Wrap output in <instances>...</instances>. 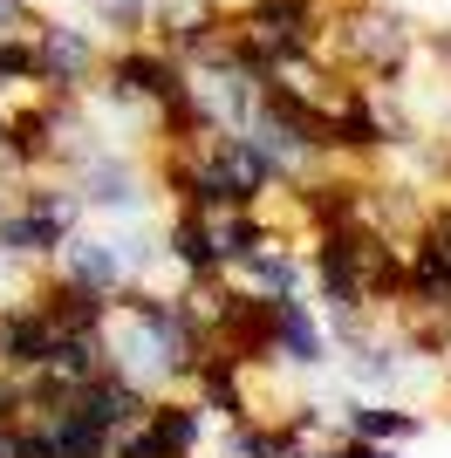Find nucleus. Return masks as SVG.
Returning <instances> with one entry per match:
<instances>
[{
	"mask_svg": "<svg viewBox=\"0 0 451 458\" xmlns=\"http://www.w3.org/2000/svg\"><path fill=\"white\" fill-rule=\"evenodd\" d=\"M157 240H165V274H178V287L226 281V260H219V247H212V212L171 206V219L157 226Z\"/></svg>",
	"mask_w": 451,
	"mask_h": 458,
	"instance_id": "39448f33",
	"label": "nucleus"
},
{
	"mask_svg": "<svg viewBox=\"0 0 451 458\" xmlns=\"http://www.w3.org/2000/svg\"><path fill=\"white\" fill-rule=\"evenodd\" d=\"M321 458H396V445H370V438H336Z\"/></svg>",
	"mask_w": 451,
	"mask_h": 458,
	"instance_id": "aec40b11",
	"label": "nucleus"
},
{
	"mask_svg": "<svg viewBox=\"0 0 451 458\" xmlns=\"http://www.w3.org/2000/svg\"><path fill=\"white\" fill-rule=\"evenodd\" d=\"M48 377L62 383H89L96 369H110V349H103V335H69V328H55V343H48Z\"/></svg>",
	"mask_w": 451,
	"mask_h": 458,
	"instance_id": "2eb2a0df",
	"label": "nucleus"
},
{
	"mask_svg": "<svg viewBox=\"0 0 451 458\" xmlns=\"http://www.w3.org/2000/svg\"><path fill=\"white\" fill-rule=\"evenodd\" d=\"M103 48L110 41L96 35L89 21H69V14H41L35 35H28V55H35V89L41 96H82L103 69Z\"/></svg>",
	"mask_w": 451,
	"mask_h": 458,
	"instance_id": "7ed1b4c3",
	"label": "nucleus"
},
{
	"mask_svg": "<svg viewBox=\"0 0 451 458\" xmlns=\"http://www.w3.org/2000/svg\"><path fill=\"white\" fill-rule=\"evenodd\" d=\"M417 55L438 62V69L451 76V21H445V28H424V35H417Z\"/></svg>",
	"mask_w": 451,
	"mask_h": 458,
	"instance_id": "6ab92c4d",
	"label": "nucleus"
},
{
	"mask_svg": "<svg viewBox=\"0 0 451 458\" xmlns=\"http://www.w3.org/2000/svg\"><path fill=\"white\" fill-rule=\"evenodd\" d=\"M28 418V383L14 369H0V424H21Z\"/></svg>",
	"mask_w": 451,
	"mask_h": 458,
	"instance_id": "f3484780",
	"label": "nucleus"
},
{
	"mask_svg": "<svg viewBox=\"0 0 451 458\" xmlns=\"http://www.w3.org/2000/svg\"><path fill=\"white\" fill-rule=\"evenodd\" d=\"M48 343H55V322L41 315L35 294H14V301H0V369H14V377H35L48 363Z\"/></svg>",
	"mask_w": 451,
	"mask_h": 458,
	"instance_id": "6e6552de",
	"label": "nucleus"
},
{
	"mask_svg": "<svg viewBox=\"0 0 451 458\" xmlns=\"http://www.w3.org/2000/svg\"><path fill=\"white\" fill-rule=\"evenodd\" d=\"M336 356L328 343V315L308 294H267V369H321Z\"/></svg>",
	"mask_w": 451,
	"mask_h": 458,
	"instance_id": "20e7f679",
	"label": "nucleus"
},
{
	"mask_svg": "<svg viewBox=\"0 0 451 458\" xmlns=\"http://www.w3.org/2000/svg\"><path fill=\"white\" fill-rule=\"evenodd\" d=\"M144 431L157 438V452H165V458H191V452H206L212 418H206V403L191 397V390H165V397H150Z\"/></svg>",
	"mask_w": 451,
	"mask_h": 458,
	"instance_id": "9b49d317",
	"label": "nucleus"
},
{
	"mask_svg": "<svg viewBox=\"0 0 451 458\" xmlns=\"http://www.w3.org/2000/svg\"><path fill=\"white\" fill-rule=\"evenodd\" d=\"M69 185H75V199H82V212H96V219H144L150 199H157L150 165L131 157L123 144H96L89 157H75Z\"/></svg>",
	"mask_w": 451,
	"mask_h": 458,
	"instance_id": "f03ea898",
	"label": "nucleus"
},
{
	"mask_svg": "<svg viewBox=\"0 0 451 458\" xmlns=\"http://www.w3.org/2000/svg\"><path fill=\"white\" fill-rule=\"evenodd\" d=\"M342 438H370V445H411L424 431V411L411 397H349L336 411Z\"/></svg>",
	"mask_w": 451,
	"mask_h": 458,
	"instance_id": "f8f14e48",
	"label": "nucleus"
},
{
	"mask_svg": "<svg viewBox=\"0 0 451 458\" xmlns=\"http://www.w3.org/2000/svg\"><path fill=\"white\" fill-rule=\"evenodd\" d=\"M417 28L396 0H328L321 21V55L336 62L342 76L370 82V89H404L417 62Z\"/></svg>",
	"mask_w": 451,
	"mask_h": 458,
	"instance_id": "f257e3e1",
	"label": "nucleus"
},
{
	"mask_svg": "<svg viewBox=\"0 0 451 458\" xmlns=\"http://www.w3.org/2000/svg\"><path fill=\"white\" fill-rule=\"evenodd\" d=\"M445 418H451V411H445Z\"/></svg>",
	"mask_w": 451,
	"mask_h": 458,
	"instance_id": "4be33fe9",
	"label": "nucleus"
},
{
	"mask_svg": "<svg viewBox=\"0 0 451 458\" xmlns=\"http://www.w3.org/2000/svg\"><path fill=\"white\" fill-rule=\"evenodd\" d=\"M41 14H48L41 0H0V41H28Z\"/></svg>",
	"mask_w": 451,
	"mask_h": 458,
	"instance_id": "dca6fc26",
	"label": "nucleus"
},
{
	"mask_svg": "<svg viewBox=\"0 0 451 458\" xmlns=\"http://www.w3.org/2000/svg\"><path fill=\"white\" fill-rule=\"evenodd\" d=\"M110 458H165V452H157V438H150L144 424H131V431L110 438Z\"/></svg>",
	"mask_w": 451,
	"mask_h": 458,
	"instance_id": "a211bd4d",
	"label": "nucleus"
},
{
	"mask_svg": "<svg viewBox=\"0 0 451 458\" xmlns=\"http://www.w3.org/2000/svg\"><path fill=\"white\" fill-rule=\"evenodd\" d=\"M219 458H294L287 452V431L274 418H240V424H219V438H212Z\"/></svg>",
	"mask_w": 451,
	"mask_h": 458,
	"instance_id": "4468645a",
	"label": "nucleus"
},
{
	"mask_svg": "<svg viewBox=\"0 0 451 458\" xmlns=\"http://www.w3.org/2000/svg\"><path fill=\"white\" fill-rule=\"evenodd\" d=\"M185 390L206 403V418H212V424L260 418V397H253V369H246L240 356H226V349H206V356H199V369H191Z\"/></svg>",
	"mask_w": 451,
	"mask_h": 458,
	"instance_id": "423d86ee",
	"label": "nucleus"
},
{
	"mask_svg": "<svg viewBox=\"0 0 451 458\" xmlns=\"http://www.w3.org/2000/svg\"><path fill=\"white\" fill-rule=\"evenodd\" d=\"M28 294H35L41 301V315H48V322L55 328H69V335H103V328H110V294H96V287H82V281H69V274H41L35 287H28Z\"/></svg>",
	"mask_w": 451,
	"mask_h": 458,
	"instance_id": "9d476101",
	"label": "nucleus"
},
{
	"mask_svg": "<svg viewBox=\"0 0 451 458\" xmlns=\"http://www.w3.org/2000/svg\"><path fill=\"white\" fill-rule=\"evenodd\" d=\"M0 131H7V103H0Z\"/></svg>",
	"mask_w": 451,
	"mask_h": 458,
	"instance_id": "412c9836",
	"label": "nucleus"
},
{
	"mask_svg": "<svg viewBox=\"0 0 451 458\" xmlns=\"http://www.w3.org/2000/svg\"><path fill=\"white\" fill-rule=\"evenodd\" d=\"M233 281L253 287V294H308V247H301V240H287V233L274 226L260 247L233 267Z\"/></svg>",
	"mask_w": 451,
	"mask_h": 458,
	"instance_id": "1a4fd4ad",
	"label": "nucleus"
},
{
	"mask_svg": "<svg viewBox=\"0 0 451 458\" xmlns=\"http://www.w3.org/2000/svg\"><path fill=\"white\" fill-rule=\"evenodd\" d=\"M75 411H89L103 431H131V424H144V411H150V390L144 383H131L123 369H96L89 383H75Z\"/></svg>",
	"mask_w": 451,
	"mask_h": 458,
	"instance_id": "ddd939ff",
	"label": "nucleus"
},
{
	"mask_svg": "<svg viewBox=\"0 0 451 458\" xmlns=\"http://www.w3.org/2000/svg\"><path fill=\"white\" fill-rule=\"evenodd\" d=\"M48 267L69 274V281H82V287H96V294H116V287L131 281V253H123V240H116V233H89V226H75Z\"/></svg>",
	"mask_w": 451,
	"mask_h": 458,
	"instance_id": "0eeeda50",
	"label": "nucleus"
}]
</instances>
